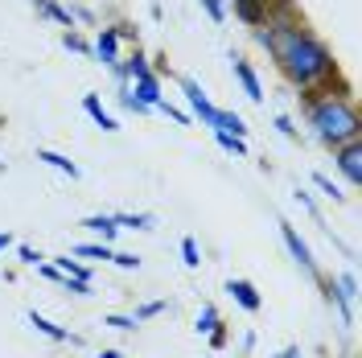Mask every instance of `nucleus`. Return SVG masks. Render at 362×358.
I'll return each instance as SVG.
<instances>
[{
	"instance_id": "f257e3e1",
	"label": "nucleus",
	"mask_w": 362,
	"mask_h": 358,
	"mask_svg": "<svg viewBox=\"0 0 362 358\" xmlns=\"http://www.w3.org/2000/svg\"><path fill=\"white\" fill-rule=\"evenodd\" d=\"M255 42L268 50L276 70H280L300 95H317V91L334 87L338 62H334L329 45L321 42L305 21H296V17H276V21H268L264 29H255Z\"/></svg>"
},
{
	"instance_id": "f03ea898",
	"label": "nucleus",
	"mask_w": 362,
	"mask_h": 358,
	"mask_svg": "<svg viewBox=\"0 0 362 358\" xmlns=\"http://www.w3.org/2000/svg\"><path fill=\"white\" fill-rule=\"evenodd\" d=\"M305 124H309V136L329 153L362 140V115L350 99V87H325L317 95H305Z\"/></svg>"
},
{
	"instance_id": "7ed1b4c3",
	"label": "nucleus",
	"mask_w": 362,
	"mask_h": 358,
	"mask_svg": "<svg viewBox=\"0 0 362 358\" xmlns=\"http://www.w3.org/2000/svg\"><path fill=\"white\" fill-rule=\"evenodd\" d=\"M321 289H325V305L338 309L341 330H350L354 325V305H358V276H354V268L338 272V276H325Z\"/></svg>"
},
{
	"instance_id": "20e7f679",
	"label": "nucleus",
	"mask_w": 362,
	"mask_h": 358,
	"mask_svg": "<svg viewBox=\"0 0 362 358\" xmlns=\"http://www.w3.org/2000/svg\"><path fill=\"white\" fill-rule=\"evenodd\" d=\"M280 239H284V247H288V255H293V264L300 272H305V276H309V280H313V284H321V280H325V272H321V264H317V255H313V247L305 243V235H300V231H296L293 223H284V219H280Z\"/></svg>"
},
{
	"instance_id": "39448f33",
	"label": "nucleus",
	"mask_w": 362,
	"mask_h": 358,
	"mask_svg": "<svg viewBox=\"0 0 362 358\" xmlns=\"http://www.w3.org/2000/svg\"><path fill=\"white\" fill-rule=\"evenodd\" d=\"M128 33H132L128 25H103V29L95 33V45H90V58H95L99 67H107L112 74H119V42H124Z\"/></svg>"
},
{
	"instance_id": "423d86ee",
	"label": "nucleus",
	"mask_w": 362,
	"mask_h": 358,
	"mask_svg": "<svg viewBox=\"0 0 362 358\" xmlns=\"http://www.w3.org/2000/svg\"><path fill=\"white\" fill-rule=\"evenodd\" d=\"M177 87H181V95H185V103H189V120H202L206 128H214L223 108H214V103H210V95L202 91V83H198V79H189V74H177Z\"/></svg>"
},
{
	"instance_id": "0eeeda50",
	"label": "nucleus",
	"mask_w": 362,
	"mask_h": 358,
	"mask_svg": "<svg viewBox=\"0 0 362 358\" xmlns=\"http://www.w3.org/2000/svg\"><path fill=\"white\" fill-rule=\"evenodd\" d=\"M334 169H338V178L346 181L350 190H358L362 185V140L334 149Z\"/></svg>"
},
{
	"instance_id": "6e6552de",
	"label": "nucleus",
	"mask_w": 362,
	"mask_h": 358,
	"mask_svg": "<svg viewBox=\"0 0 362 358\" xmlns=\"http://www.w3.org/2000/svg\"><path fill=\"white\" fill-rule=\"evenodd\" d=\"M223 292L235 301V305H239V309H243V313H259V309H264V296H259V289H255L251 280H243V276H230V280L223 284Z\"/></svg>"
},
{
	"instance_id": "1a4fd4ad",
	"label": "nucleus",
	"mask_w": 362,
	"mask_h": 358,
	"mask_svg": "<svg viewBox=\"0 0 362 358\" xmlns=\"http://www.w3.org/2000/svg\"><path fill=\"white\" fill-rule=\"evenodd\" d=\"M119 83H124V79H119ZM128 91H132L136 103H140V108H148V112H157V103L165 99V95H160V74H157V70H148V74L132 79V83H128Z\"/></svg>"
},
{
	"instance_id": "9d476101",
	"label": "nucleus",
	"mask_w": 362,
	"mask_h": 358,
	"mask_svg": "<svg viewBox=\"0 0 362 358\" xmlns=\"http://www.w3.org/2000/svg\"><path fill=\"white\" fill-rule=\"evenodd\" d=\"M25 321H29V330H33V334L49 337V342H70V346H83V337H78V334H70L66 325L49 321V317H45V313H37V309H29V313H25Z\"/></svg>"
},
{
	"instance_id": "9b49d317",
	"label": "nucleus",
	"mask_w": 362,
	"mask_h": 358,
	"mask_svg": "<svg viewBox=\"0 0 362 358\" xmlns=\"http://www.w3.org/2000/svg\"><path fill=\"white\" fill-rule=\"evenodd\" d=\"M230 70H235V83L243 87V95H247L251 103H264V83H259V74H255V67H251L247 58L230 54Z\"/></svg>"
},
{
	"instance_id": "f8f14e48",
	"label": "nucleus",
	"mask_w": 362,
	"mask_h": 358,
	"mask_svg": "<svg viewBox=\"0 0 362 358\" xmlns=\"http://www.w3.org/2000/svg\"><path fill=\"white\" fill-rule=\"evenodd\" d=\"M235 17L251 29H264L272 21V0H235Z\"/></svg>"
},
{
	"instance_id": "ddd939ff",
	"label": "nucleus",
	"mask_w": 362,
	"mask_h": 358,
	"mask_svg": "<svg viewBox=\"0 0 362 358\" xmlns=\"http://www.w3.org/2000/svg\"><path fill=\"white\" fill-rule=\"evenodd\" d=\"M83 112H87L90 120L103 128V132H119V120L103 108V99H99V95H83Z\"/></svg>"
},
{
	"instance_id": "4468645a",
	"label": "nucleus",
	"mask_w": 362,
	"mask_h": 358,
	"mask_svg": "<svg viewBox=\"0 0 362 358\" xmlns=\"http://www.w3.org/2000/svg\"><path fill=\"white\" fill-rule=\"evenodd\" d=\"M83 226L95 235V243H115V235H119V226H115L112 214H87Z\"/></svg>"
},
{
	"instance_id": "2eb2a0df",
	"label": "nucleus",
	"mask_w": 362,
	"mask_h": 358,
	"mask_svg": "<svg viewBox=\"0 0 362 358\" xmlns=\"http://www.w3.org/2000/svg\"><path fill=\"white\" fill-rule=\"evenodd\" d=\"M37 161H42V165H49V169H58V173H62V178H70V181L83 178V169H78V165H74L70 157L54 153V149H37Z\"/></svg>"
},
{
	"instance_id": "dca6fc26",
	"label": "nucleus",
	"mask_w": 362,
	"mask_h": 358,
	"mask_svg": "<svg viewBox=\"0 0 362 358\" xmlns=\"http://www.w3.org/2000/svg\"><path fill=\"white\" fill-rule=\"evenodd\" d=\"M210 132H226V136H235V140H247V120H243V115L239 112H218V124H214V128H210Z\"/></svg>"
},
{
	"instance_id": "f3484780",
	"label": "nucleus",
	"mask_w": 362,
	"mask_h": 358,
	"mask_svg": "<svg viewBox=\"0 0 362 358\" xmlns=\"http://www.w3.org/2000/svg\"><path fill=\"white\" fill-rule=\"evenodd\" d=\"M218 325H223V313H218V305H210V301H206L202 309H198V317H194V334H198V337H210L214 330H218Z\"/></svg>"
},
{
	"instance_id": "a211bd4d",
	"label": "nucleus",
	"mask_w": 362,
	"mask_h": 358,
	"mask_svg": "<svg viewBox=\"0 0 362 358\" xmlns=\"http://www.w3.org/2000/svg\"><path fill=\"white\" fill-rule=\"evenodd\" d=\"M112 219H115L119 231H153V226H157V219H153L148 210H136V214H124V210H119V214H112Z\"/></svg>"
},
{
	"instance_id": "6ab92c4d",
	"label": "nucleus",
	"mask_w": 362,
	"mask_h": 358,
	"mask_svg": "<svg viewBox=\"0 0 362 358\" xmlns=\"http://www.w3.org/2000/svg\"><path fill=\"white\" fill-rule=\"evenodd\" d=\"M49 264H54V268L62 272L66 280H87V284H90V268L83 264V260H70V255H54Z\"/></svg>"
},
{
	"instance_id": "aec40b11",
	"label": "nucleus",
	"mask_w": 362,
	"mask_h": 358,
	"mask_svg": "<svg viewBox=\"0 0 362 358\" xmlns=\"http://www.w3.org/2000/svg\"><path fill=\"white\" fill-rule=\"evenodd\" d=\"M42 17H49V21H58V25H66V29H74V17H70V8H62L58 0H29Z\"/></svg>"
},
{
	"instance_id": "412c9836",
	"label": "nucleus",
	"mask_w": 362,
	"mask_h": 358,
	"mask_svg": "<svg viewBox=\"0 0 362 358\" xmlns=\"http://www.w3.org/2000/svg\"><path fill=\"white\" fill-rule=\"evenodd\" d=\"M115 247L112 243H78L74 247V260H103V264H112Z\"/></svg>"
},
{
	"instance_id": "4be33fe9",
	"label": "nucleus",
	"mask_w": 362,
	"mask_h": 358,
	"mask_svg": "<svg viewBox=\"0 0 362 358\" xmlns=\"http://www.w3.org/2000/svg\"><path fill=\"white\" fill-rule=\"evenodd\" d=\"M181 264H185L189 272L202 268V247H198V239H194V235H185V239H181Z\"/></svg>"
},
{
	"instance_id": "5701e85b",
	"label": "nucleus",
	"mask_w": 362,
	"mask_h": 358,
	"mask_svg": "<svg viewBox=\"0 0 362 358\" xmlns=\"http://www.w3.org/2000/svg\"><path fill=\"white\" fill-rule=\"evenodd\" d=\"M169 309H173V305H169V301H140V305H136V321H140V325H144V321H153V317H160V313H169Z\"/></svg>"
},
{
	"instance_id": "b1692460",
	"label": "nucleus",
	"mask_w": 362,
	"mask_h": 358,
	"mask_svg": "<svg viewBox=\"0 0 362 358\" xmlns=\"http://www.w3.org/2000/svg\"><path fill=\"white\" fill-rule=\"evenodd\" d=\"M103 325L107 330H119V334H136L140 330V321L132 313H103Z\"/></svg>"
},
{
	"instance_id": "393cba45",
	"label": "nucleus",
	"mask_w": 362,
	"mask_h": 358,
	"mask_svg": "<svg viewBox=\"0 0 362 358\" xmlns=\"http://www.w3.org/2000/svg\"><path fill=\"white\" fill-rule=\"evenodd\" d=\"M214 140H218V149L230 153V157H247V140H235V136H226V132H214Z\"/></svg>"
},
{
	"instance_id": "a878e982",
	"label": "nucleus",
	"mask_w": 362,
	"mask_h": 358,
	"mask_svg": "<svg viewBox=\"0 0 362 358\" xmlns=\"http://www.w3.org/2000/svg\"><path fill=\"white\" fill-rule=\"evenodd\" d=\"M313 185H317V190H321V194H325L329 202H346V194L338 190V181H334V178H325V173H313Z\"/></svg>"
},
{
	"instance_id": "bb28decb",
	"label": "nucleus",
	"mask_w": 362,
	"mask_h": 358,
	"mask_svg": "<svg viewBox=\"0 0 362 358\" xmlns=\"http://www.w3.org/2000/svg\"><path fill=\"white\" fill-rule=\"evenodd\" d=\"M272 128H276V132L284 136V140H300V128L293 124V115H284V112H280L276 120H272Z\"/></svg>"
},
{
	"instance_id": "cd10ccee",
	"label": "nucleus",
	"mask_w": 362,
	"mask_h": 358,
	"mask_svg": "<svg viewBox=\"0 0 362 358\" xmlns=\"http://www.w3.org/2000/svg\"><path fill=\"white\" fill-rule=\"evenodd\" d=\"M17 260H21L25 268H42L45 264V255L37 251V247H29V243H17Z\"/></svg>"
},
{
	"instance_id": "c85d7f7f",
	"label": "nucleus",
	"mask_w": 362,
	"mask_h": 358,
	"mask_svg": "<svg viewBox=\"0 0 362 358\" xmlns=\"http://www.w3.org/2000/svg\"><path fill=\"white\" fill-rule=\"evenodd\" d=\"M62 45H66L70 54H90V42L83 37V33H74V29H66V33H62Z\"/></svg>"
},
{
	"instance_id": "c756f323",
	"label": "nucleus",
	"mask_w": 362,
	"mask_h": 358,
	"mask_svg": "<svg viewBox=\"0 0 362 358\" xmlns=\"http://www.w3.org/2000/svg\"><path fill=\"white\" fill-rule=\"evenodd\" d=\"M198 4L206 8V17H210L214 25H223V21H226V13H230V8H226V0H198Z\"/></svg>"
},
{
	"instance_id": "7c9ffc66",
	"label": "nucleus",
	"mask_w": 362,
	"mask_h": 358,
	"mask_svg": "<svg viewBox=\"0 0 362 358\" xmlns=\"http://www.w3.org/2000/svg\"><path fill=\"white\" fill-rule=\"evenodd\" d=\"M112 264H115V268H124V272H140V264H144V260H140L136 251H115Z\"/></svg>"
},
{
	"instance_id": "2f4dec72",
	"label": "nucleus",
	"mask_w": 362,
	"mask_h": 358,
	"mask_svg": "<svg viewBox=\"0 0 362 358\" xmlns=\"http://www.w3.org/2000/svg\"><path fill=\"white\" fill-rule=\"evenodd\" d=\"M293 202H296V206H305V210H309V214H313L317 223H321V210H317L313 194H309V190H305V185H296V190H293Z\"/></svg>"
},
{
	"instance_id": "473e14b6",
	"label": "nucleus",
	"mask_w": 362,
	"mask_h": 358,
	"mask_svg": "<svg viewBox=\"0 0 362 358\" xmlns=\"http://www.w3.org/2000/svg\"><path fill=\"white\" fill-rule=\"evenodd\" d=\"M157 112H160V115H169V120H177L181 128H189V124H194V120H189V112H181V108H173L169 99H160V103H157Z\"/></svg>"
},
{
	"instance_id": "72a5a7b5",
	"label": "nucleus",
	"mask_w": 362,
	"mask_h": 358,
	"mask_svg": "<svg viewBox=\"0 0 362 358\" xmlns=\"http://www.w3.org/2000/svg\"><path fill=\"white\" fill-rule=\"evenodd\" d=\"M206 342H210V350H223L226 342H230V330H226V325H218V330L206 337Z\"/></svg>"
},
{
	"instance_id": "f704fd0d",
	"label": "nucleus",
	"mask_w": 362,
	"mask_h": 358,
	"mask_svg": "<svg viewBox=\"0 0 362 358\" xmlns=\"http://www.w3.org/2000/svg\"><path fill=\"white\" fill-rule=\"evenodd\" d=\"M62 289L74 292V296H90V284H87V280H66V276H62Z\"/></svg>"
},
{
	"instance_id": "c9c22d12",
	"label": "nucleus",
	"mask_w": 362,
	"mask_h": 358,
	"mask_svg": "<svg viewBox=\"0 0 362 358\" xmlns=\"http://www.w3.org/2000/svg\"><path fill=\"white\" fill-rule=\"evenodd\" d=\"M13 247H17V239H13L8 231H0V255H4V251H13Z\"/></svg>"
},
{
	"instance_id": "e433bc0d",
	"label": "nucleus",
	"mask_w": 362,
	"mask_h": 358,
	"mask_svg": "<svg viewBox=\"0 0 362 358\" xmlns=\"http://www.w3.org/2000/svg\"><path fill=\"white\" fill-rule=\"evenodd\" d=\"M272 358H300V346H284V350H276Z\"/></svg>"
},
{
	"instance_id": "4c0bfd02",
	"label": "nucleus",
	"mask_w": 362,
	"mask_h": 358,
	"mask_svg": "<svg viewBox=\"0 0 362 358\" xmlns=\"http://www.w3.org/2000/svg\"><path fill=\"white\" fill-rule=\"evenodd\" d=\"M95 358H124V354H119L115 346H107V350H99V354H95Z\"/></svg>"
},
{
	"instance_id": "58836bf2",
	"label": "nucleus",
	"mask_w": 362,
	"mask_h": 358,
	"mask_svg": "<svg viewBox=\"0 0 362 358\" xmlns=\"http://www.w3.org/2000/svg\"><path fill=\"white\" fill-rule=\"evenodd\" d=\"M230 4H235V0H226V8H230Z\"/></svg>"
}]
</instances>
